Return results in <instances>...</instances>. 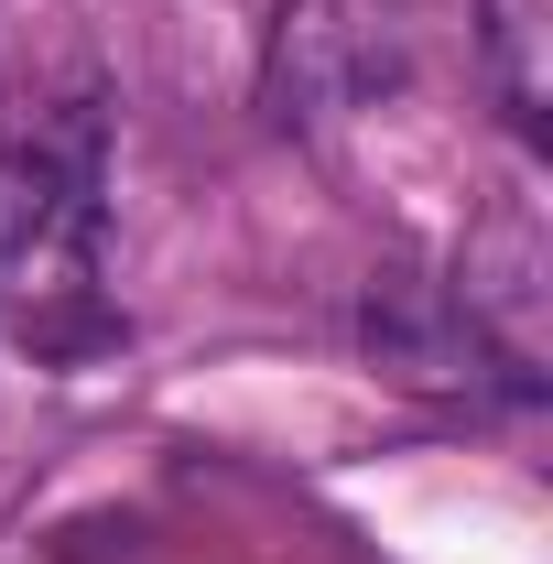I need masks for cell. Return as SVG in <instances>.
Segmentation results:
<instances>
[{
	"label": "cell",
	"instance_id": "cell-1",
	"mask_svg": "<svg viewBox=\"0 0 553 564\" xmlns=\"http://www.w3.org/2000/svg\"><path fill=\"white\" fill-rule=\"evenodd\" d=\"M358 326H369V358L402 369V380H456V358H467V315H456V293H434V282H413V272H380V282H369Z\"/></svg>",
	"mask_w": 553,
	"mask_h": 564
},
{
	"label": "cell",
	"instance_id": "cell-2",
	"mask_svg": "<svg viewBox=\"0 0 553 564\" xmlns=\"http://www.w3.org/2000/svg\"><path fill=\"white\" fill-rule=\"evenodd\" d=\"M532 282H543L532 217L499 207V217H488V239L467 250V293H456V315H467V326H488V337H510V348H532Z\"/></svg>",
	"mask_w": 553,
	"mask_h": 564
},
{
	"label": "cell",
	"instance_id": "cell-3",
	"mask_svg": "<svg viewBox=\"0 0 553 564\" xmlns=\"http://www.w3.org/2000/svg\"><path fill=\"white\" fill-rule=\"evenodd\" d=\"M55 217H66V174L44 152H0V261H22Z\"/></svg>",
	"mask_w": 553,
	"mask_h": 564
}]
</instances>
